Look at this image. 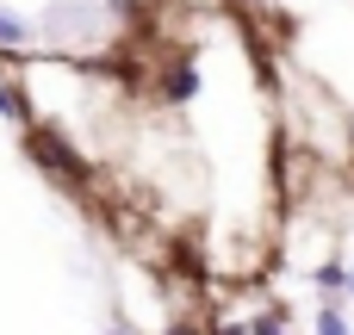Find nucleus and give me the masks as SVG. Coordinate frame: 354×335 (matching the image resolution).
<instances>
[{
	"label": "nucleus",
	"mask_w": 354,
	"mask_h": 335,
	"mask_svg": "<svg viewBox=\"0 0 354 335\" xmlns=\"http://www.w3.org/2000/svg\"><path fill=\"white\" fill-rule=\"evenodd\" d=\"M311 335H354V329H348V317H342V305H336V298H324V305H317V317H311Z\"/></svg>",
	"instance_id": "obj_1"
},
{
	"label": "nucleus",
	"mask_w": 354,
	"mask_h": 335,
	"mask_svg": "<svg viewBox=\"0 0 354 335\" xmlns=\"http://www.w3.org/2000/svg\"><path fill=\"white\" fill-rule=\"evenodd\" d=\"M317 292H324V298H342V292H348V261H324V267H317Z\"/></svg>",
	"instance_id": "obj_2"
},
{
	"label": "nucleus",
	"mask_w": 354,
	"mask_h": 335,
	"mask_svg": "<svg viewBox=\"0 0 354 335\" xmlns=\"http://www.w3.org/2000/svg\"><path fill=\"white\" fill-rule=\"evenodd\" d=\"M0 118H12V124H31V106H25V93H19V87H6V81H0Z\"/></svg>",
	"instance_id": "obj_3"
},
{
	"label": "nucleus",
	"mask_w": 354,
	"mask_h": 335,
	"mask_svg": "<svg viewBox=\"0 0 354 335\" xmlns=\"http://www.w3.org/2000/svg\"><path fill=\"white\" fill-rule=\"evenodd\" d=\"M25 37H31V31H25V19H19V12H0V44H6V50H19Z\"/></svg>",
	"instance_id": "obj_4"
},
{
	"label": "nucleus",
	"mask_w": 354,
	"mask_h": 335,
	"mask_svg": "<svg viewBox=\"0 0 354 335\" xmlns=\"http://www.w3.org/2000/svg\"><path fill=\"white\" fill-rule=\"evenodd\" d=\"M249 335H286V317H280V311H261V317L249 323Z\"/></svg>",
	"instance_id": "obj_5"
},
{
	"label": "nucleus",
	"mask_w": 354,
	"mask_h": 335,
	"mask_svg": "<svg viewBox=\"0 0 354 335\" xmlns=\"http://www.w3.org/2000/svg\"><path fill=\"white\" fill-rule=\"evenodd\" d=\"M193 87H199V75H193V68H174V81H168V93H174V99H193Z\"/></svg>",
	"instance_id": "obj_6"
},
{
	"label": "nucleus",
	"mask_w": 354,
	"mask_h": 335,
	"mask_svg": "<svg viewBox=\"0 0 354 335\" xmlns=\"http://www.w3.org/2000/svg\"><path fill=\"white\" fill-rule=\"evenodd\" d=\"M162 335H199V329H193V323H168Z\"/></svg>",
	"instance_id": "obj_7"
},
{
	"label": "nucleus",
	"mask_w": 354,
	"mask_h": 335,
	"mask_svg": "<svg viewBox=\"0 0 354 335\" xmlns=\"http://www.w3.org/2000/svg\"><path fill=\"white\" fill-rule=\"evenodd\" d=\"M106 335H137V329H124V323H112V329H106Z\"/></svg>",
	"instance_id": "obj_8"
},
{
	"label": "nucleus",
	"mask_w": 354,
	"mask_h": 335,
	"mask_svg": "<svg viewBox=\"0 0 354 335\" xmlns=\"http://www.w3.org/2000/svg\"><path fill=\"white\" fill-rule=\"evenodd\" d=\"M348 298H354V261H348Z\"/></svg>",
	"instance_id": "obj_9"
}]
</instances>
